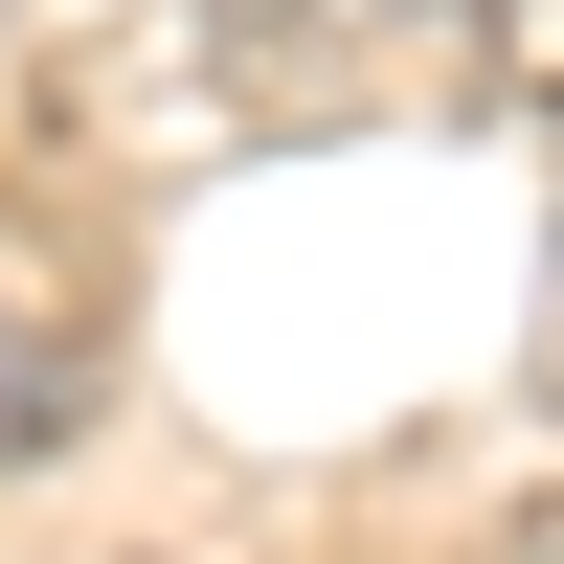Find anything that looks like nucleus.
Returning <instances> with one entry per match:
<instances>
[{
  "mask_svg": "<svg viewBox=\"0 0 564 564\" xmlns=\"http://www.w3.org/2000/svg\"><path fill=\"white\" fill-rule=\"evenodd\" d=\"M542 135H564V0H542Z\"/></svg>",
  "mask_w": 564,
  "mask_h": 564,
  "instance_id": "f257e3e1",
  "label": "nucleus"
}]
</instances>
